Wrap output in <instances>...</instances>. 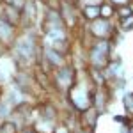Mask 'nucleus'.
<instances>
[{
    "mask_svg": "<svg viewBox=\"0 0 133 133\" xmlns=\"http://www.w3.org/2000/svg\"><path fill=\"white\" fill-rule=\"evenodd\" d=\"M41 119H46V121H57V108L46 103L44 107L41 108Z\"/></svg>",
    "mask_w": 133,
    "mask_h": 133,
    "instance_id": "nucleus-14",
    "label": "nucleus"
},
{
    "mask_svg": "<svg viewBox=\"0 0 133 133\" xmlns=\"http://www.w3.org/2000/svg\"><path fill=\"white\" fill-rule=\"evenodd\" d=\"M20 131V128H18V124L14 123L12 119H5V121H0V133H18Z\"/></svg>",
    "mask_w": 133,
    "mask_h": 133,
    "instance_id": "nucleus-15",
    "label": "nucleus"
},
{
    "mask_svg": "<svg viewBox=\"0 0 133 133\" xmlns=\"http://www.w3.org/2000/svg\"><path fill=\"white\" fill-rule=\"evenodd\" d=\"M92 107L99 112L101 115L107 107H108V92L105 87H96V91H92Z\"/></svg>",
    "mask_w": 133,
    "mask_h": 133,
    "instance_id": "nucleus-9",
    "label": "nucleus"
},
{
    "mask_svg": "<svg viewBox=\"0 0 133 133\" xmlns=\"http://www.w3.org/2000/svg\"><path fill=\"white\" fill-rule=\"evenodd\" d=\"M123 105L126 108V117H133V92H124L123 94Z\"/></svg>",
    "mask_w": 133,
    "mask_h": 133,
    "instance_id": "nucleus-16",
    "label": "nucleus"
},
{
    "mask_svg": "<svg viewBox=\"0 0 133 133\" xmlns=\"http://www.w3.org/2000/svg\"><path fill=\"white\" fill-rule=\"evenodd\" d=\"M119 29H121L123 32L133 30V14L128 16V18H121V20H119Z\"/></svg>",
    "mask_w": 133,
    "mask_h": 133,
    "instance_id": "nucleus-18",
    "label": "nucleus"
},
{
    "mask_svg": "<svg viewBox=\"0 0 133 133\" xmlns=\"http://www.w3.org/2000/svg\"><path fill=\"white\" fill-rule=\"evenodd\" d=\"M2 2H4V0H2Z\"/></svg>",
    "mask_w": 133,
    "mask_h": 133,
    "instance_id": "nucleus-23",
    "label": "nucleus"
},
{
    "mask_svg": "<svg viewBox=\"0 0 133 133\" xmlns=\"http://www.w3.org/2000/svg\"><path fill=\"white\" fill-rule=\"evenodd\" d=\"M59 12H61L62 20H64V23H66L68 29H75V27H76L78 9H76V5H75V2L61 0V4H59Z\"/></svg>",
    "mask_w": 133,
    "mask_h": 133,
    "instance_id": "nucleus-6",
    "label": "nucleus"
},
{
    "mask_svg": "<svg viewBox=\"0 0 133 133\" xmlns=\"http://www.w3.org/2000/svg\"><path fill=\"white\" fill-rule=\"evenodd\" d=\"M80 2V7H83V5H101L105 0H78Z\"/></svg>",
    "mask_w": 133,
    "mask_h": 133,
    "instance_id": "nucleus-19",
    "label": "nucleus"
},
{
    "mask_svg": "<svg viewBox=\"0 0 133 133\" xmlns=\"http://www.w3.org/2000/svg\"><path fill=\"white\" fill-rule=\"evenodd\" d=\"M53 83L61 92H68L73 85L76 83V71L71 64H64L61 68H57L53 73Z\"/></svg>",
    "mask_w": 133,
    "mask_h": 133,
    "instance_id": "nucleus-4",
    "label": "nucleus"
},
{
    "mask_svg": "<svg viewBox=\"0 0 133 133\" xmlns=\"http://www.w3.org/2000/svg\"><path fill=\"white\" fill-rule=\"evenodd\" d=\"M80 12H82L83 20L91 23L96 18H99V5H83V7H80Z\"/></svg>",
    "mask_w": 133,
    "mask_h": 133,
    "instance_id": "nucleus-11",
    "label": "nucleus"
},
{
    "mask_svg": "<svg viewBox=\"0 0 133 133\" xmlns=\"http://www.w3.org/2000/svg\"><path fill=\"white\" fill-rule=\"evenodd\" d=\"M133 14V7L131 4H128V5H121V7H115V16L121 20V18H128V16H131Z\"/></svg>",
    "mask_w": 133,
    "mask_h": 133,
    "instance_id": "nucleus-17",
    "label": "nucleus"
},
{
    "mask_svg": "<svg viewBox=\"0 0 133 133\" xmlns=\"http://www.w3.org/2000/svg\"><path fill=\"white\" fill-rule=\"evenodd\" d=\"M16 25H12L9 23L7 20H4L2 16H0V43L4 44V46H11L14 39H16Z\"/></svg>",
    "mask_w": 133,
    "mask_h": 133,
    "instance_id": "nucleus-7",
    "label": "nucleus"
},
{
    "mask_svg": "<svg viewBox=\"0 0 133 133\" xmlns=\"http://www.w3.org/2000/svg\"><path fill=\"white\" fill-rule=\"evenodd\" d=\"M89 34H91L94 39H110L114 34H115L112 20L96 18L94 21L89 23Z\"/></svg>",
    "mask_w": 133,
    "mask_h": 133,
    "instance_id": "nucleus-5",
    "label": "nucleus"
},
{
    "mask_svg": "<svg viewBox=\"0 0 133 133\" xmlns=\"http://www.w3.org/2000/svg\"><path fill=\"white\" fill-rule=\"evenodd\" d=\"M37 2H41V0H37ZM43 2H44V0H43Z\"/></svg>",
    "mask_w": 133,
    "mask_h": 133,
    "instance_id": "nucleus-22",
    "label": "nucleus"
},
{
    "mask_svg": "<svg viewBox=\"0 0 133 133\" xmlns=\"http://www.w3.org/2000/svg\"><path fill=\"white\" fill-rule=\"evenodd\" d=\"M89 80L94 87H105L107 85V75L103 69H98V68H91L89 69Z\"/></svg>",
    "mask_w": 133,
    "mask_h": 133,
    "instance_id": "nucleus-10",
    "label": "nucleus"
},
{
    "mask_svg": "<svg viewBox=\"0 0 133 133\" xmlns=\"http://www.w3.org/2000/svg\"><path fill=\"white\" fill-rule=\"evenodd\" d=\"M39 44L36 39V34L30 29H25L12 43V57H14V66H30L34 61H37L39 55Z\"/></svg>",
    "mask_w": 133,
    "mask_h": 133,
    "instance_id": "nucleus-1",
    "label": "nucleus"
},
{
    "mask_svg": "<svg viewBox=\"0 0 133 133\" xmlns=\"http://www.w3.org/2000/svg\"><path fill=\"white\" fill-rule=\"evenodd\" d=\"M69 133H94V130H91V128H83V126H78V128H75L73 131Z\"/></svg>",
    "mask_w": 133,
    "mask_h": 133,
    "instance_id": "nucleus-21",
    "label": "nucleus"
},
{
    "mask_svg": "<svg viewBox=\"0 0 133 133\" xmlns=\"http://www.w3.org/2000/svg\"><path fill=\"white\" fill-rule=\"evenodd\" d=\"M87 61L91 64V68L105 69L108 66V62L112 61V41L110 39H94V43L89 48Z\"/></svg>",
    "mask_w": 133,
    "mask_h": 133,
    "instance_id": "nucleus-2",
    "label": "nucleus"
},
{
    "mask_svg": "<svg viewBox=\"0 0 133 133\" xmlns=\"http://www.w3.org/2000/svg\"><path fill=\"white\" fill-rule=\"evenodd\" d=\"M115 16V7L112 4H108L107 0L99 5V18H105V20H112Z\"/></svg>",
    "mask_w": 133,
    "mask_h": 133,
    "instance_id": "nucleus-13",
    "label": "nucleus"
},
{
    "mask_svg": "<svg viewBox=\"0 0 133 133\" xmlns=\"http://www.w3.org/2000/svg\"><path fill=\"white\" fill-rule=\"evenodd\" d=\"M108 4H112L114 7H121V5H128V4H131L133 0H107Z\"/></svg>",
    "mask_w": 133,
    "mask_h": 133,
    "instance_id": "nucleus-20",
    "label": "nucleus"
},
{
    "mask_svg": "<svg viewBox=\"0 0 133 133\" xmlns=\"http://www.w3.org/2000/svg\"><path fill=\"white\" fill-rule=\"evenodd\" d=\"M14 112V107L11 105L7 99H0V121H5V119H9L11 115Z\"/></svg>",
    "mask_w": 133,
    "mask_h": 133,
    "instance_id": "nucleus-12",
    "label": "nucleus"
},
{
    "mask_svg": "<svg viewBox=\"0 0 133 133\" xmlns=\"http://www.w3.org/2000/svg\"><path fill=\"white\" fill-rule=\"evenodd\" d=\"M78 121H80V126L94 130V128H96V124H98V121H99V112H98V110L91 105L89 108H85V110L80 112Z\"/></svg>",
    "mask_w": 133,
    "mask_h": 133,
    "instance_id": "nucleus-8",
    "label": "nucleus"
},
{
    "mask_svg": "<svg viewBox=\"0 0 133 133\" xmlns=\"http://www.w3.org/2000/svg\"><path fill=\"white\" fill-rule=\"evenodd\" d=\"M69 105L75 112H82L92 105V92L85 87V83H75L71 89L68 91Z\"/></svg>",
    "mask_w": 133,
    "mask_h": 133,
    "instance_id": "nucleus-3",
    "label": "nucleus"
}]
</instances>
